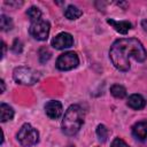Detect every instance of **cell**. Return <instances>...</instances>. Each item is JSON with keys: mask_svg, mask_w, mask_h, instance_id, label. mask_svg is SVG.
<instances>
[{"mask_svg": "<svg viewBox=\"0 0 147 147\" xmlns=\"http://www.w3.org/2000/svg\"><path fill=\"white\" fill-rule=\"evenodd\" d=\"M109 57L114 67L121 71L130 69V59L138 62H144L147 57V52L142 44L134 38H122L116 40L109 51Z\"/></svg>", "mask_w": 147, "mask_h": 147, "instance_id": "obj_1", "label": "cell"}, {"mask_svg": "<svg viewBox=\"0 0 147 147\" xmlns=\"http://www.w3.org/2000/svg\"><path fill=\"white\" fill-rule=\"evenodd\" d=\"M84 110L78 105H72L68 108L62 121V130L67 136L76 134L84 123Z\"/></svg>", "mask_w": 147, "mask_h": 147, "instance_id": "obj_2", "label": "cell"}, {"mask_svg": "<svg viewBox=\"0 0 147 147\" xmlns=\"http://www.w3.org/2000/svg\"><path fill=\"white\" fill-rule=\"evenodd\" d=\"M13 77L16 83L22 85H33L39 80V72L32 68L18 67L14 70Z\"/></svg>", "mask_w": 147, "mask_h": 147, "instance_id": "obj_3", "label": "cell"}, {"mask_svg": "<svg viewBox=\"0 0 147 147\" xmlns=\"http://www.w3.org/2000/svg\"><path fill=\"white\" fill-rule=\"evenodd\" d=\"M17 139L20 144L24 147H31L36 145L39 140V133L38 131L30 124H23L17 133Z\"/></svg>", "mask_w": 147, "mask_h": 147, "instance_id": "obj_4", "label": "cell"}, {"mask_svg": "<svg viewBox=\"0 0 147 147\" xmlns=\"http://www.w3.org/2000/svg\"><path fill=\"white\" fill-rule=\"evenodd\" d=\"M79 63V59L75 52H65L61 54L56 60V68L62 71L71 70Z\"/></svg>", "mask_w": 147, "mask_h": 147, "instance_id": "obj_5", "label": "cell"}, {"mask_svg": "<svg viewBox=\"0 0 147 147\" xmlns=\"http://www.w3.org/2000/svg\"><path fill=\"white\" fill-rule=\"evenodd\" d=\"M29 32L37 40H46L49 34V23L44 20L32 22L30 25Z\"/></svg>", "mask_w": 147, "mask_h": 147, "instance_id": "obj_6", "label": "cell"}, {"mask_svg": "<svg viewBox=\"0 0 147 147\" xmlns=\"http://www.w3.org/2000/svg\"><path fill=\"white\" fill-rule=\"evenodd\" d=\"M74 44V38L68 32H61L55 36L52 40V46L56 49H64L71 47Z\"/></svg>", "mask_w": 147, "mask_h": 147, "instance_id": "obj_7", "label": "cell"}, {"mask_svg": "<svg viewBox=\"0 0 147 147\" xmlns=\"http://www.w3.org/2000/svg\"><path fill=\"white\" fill-rule=\"evenodd\" d=\"M45 111H46V115L49 118L56 119L62 114V105L59 101H54V100L53 101H48L45 105Z\"/></svg>", "mask_w": 147, "mask_h": 147, "instance_id": "obj_8", "label": "cell"}, {"mask_svg": "<svg viewBox=\"0 0 147 147\" xmlns=\"http://www.w3.org/2000/svg\"><path fill=\"white\" fill-rule=\"evenodd\" d=\"M107 23L109 24V25H111L118 33H122V34H126L127 33V31L131 29V26H132V24L129 22V21H115V20H111V18H109V20H107Z\"/></svg>", "mask_w": 147, "mask_h": 147, "instance_id": "obj_9", "label": "cell"}, {"mask_svg": "<svg viewBox=\"0 0 147 147\" xmlns=\"http://www.w3.org/2000/svg\"><path fill=\"white\" fill-rule=\"evenodd\" d=\"M133 136L139 140H145L147 138V122H138L132 126Z\"/></svg>", "mask_w": 147, "mask_h": 147, "instance_id": "obj_10", "label": "cell"}, {"mask_svg": "<svg viewBox=\"0 0 147 147\" xmlns=\"http://www.w3.org/2000/svg\"><path fill=\"white\" fill-rule=\"evenodd\" d=\"M127 106L131 107L132 109L139 110V109H142L146 106V100L140 94H132L127 99Z\"/></svg>", "mask_w": 147, "mask_h": 147, "instance_id": "obj_11", "label": "cell"}, {"mask_svg": "<svg viewBox=\"0 0 147 147\" xmlns=\"http://www.w3.org/2000/svg\"><path fill=\"white\" fill-rule=\"evenodd\" d=\"M13 117H14L13 108L6 103H1L0 105V119H1V122L10 121Z\"/></svg>", "mask_w": 147, "mask_h": 147, "instance_id": "obj_12", "label": "cell"}, {"mask_svg": "<svg viewBox=\"0 0 147 147\" xmlns=\"http://www.w3.org/2000/svg\"><path fill=\"white\" fill-rule=\"evenodd\" d=\"M82 14H83L82 10L79 8H77L76 6H72V5L68 6L64 10V16L68 20H77L78 17L82 16Z\"/></svg>", "mask_w": 147, "mask_h": 147, "instance_id": "obj_13", "label": "cell"}, {"mask_svg": "<svg viewBox=\"0 0 147 147\" xmlns=\"http://www.w3.org/2000/svg\"><path fill=\"white\" fill-rule=\"evenodd\" d=\"M110 93L117 99H123L126 96V88L119 84H115L110 87Z\"/></svg>", "mask_w": 147, "mask_h": 147, "instance_id": "obj_14", "label": "cell"}, {"mask_svg": "<svg viewBox=\"0 0 147 147\" xmlns=\"http://www.w3.org/2000/svg\"><path fill=\"white\" fill-rule=\"evenodd\" d=\"M26 15L29 16V18L32 21V22H37L40 20L41 17V11L38 7H30L28 10H26Z\"/></svg>", "mask_w": 147, "mask_h": 147, "instance_id": "obj_15", "label": "cell"}, {"mask_svg": "<svg viewBox=\"0 0 147 147\" xmlns=\"http://www.w3.org/2000/svg\"><path fill=\"white\" fill-rule=\"evenodd\" d=\"M0 28L2 31H8L11 30L13 28V21L10 17L6 16V15H1L0 16Z\"/></svg>", "mask_w": 147, "mask_h": 147, "instance_id": "obj_16", "label": "cell"}, {"mask_svg": "<svg viewBox=\"0 0 147 147\" xmlns=\"http://www.w3.org/2000/svg\"><path fill=\"white\" fill-rule=\"evenodd\" d=\"M108 134H109V131H108V129L103 124L98 125V127H96V136H98L100 141L105 142L107 140V138H108Z\"/></svg>", "mask_w": 147, "mask_h": 147, "instance_id": "obj_17", "label": "cell"}, {"mask_svg": "<svg viewBox=\"0 0 147 147\" xmlns=\"http://www.w3.org/2000/svg\"><path fill=\"white\" fill-rule=\"evenodd\" d=\"M49 57H51V52L48 51V48L41 47V48L39 49V61H40L41 63H44V62L48 61Z\"/></svg>", "mask_w": 147, "mask_h": 147, "instance_id": "obj_18", "label": "cell"}, {"mask_svg": "<svg viewBox=\"0 0 147 147\" xmlns=\"http://www.w3.org/2000/svg\"><path fill=\"white\" fill-rule=\"evenodd\" d=\"M110 147H130L124 140H122V139H119V138H116V139H114V141L111 142V146Z\"/></svg>", "mask_w": 147, "mask_h": 147, "instance_id": "obj_19", "label": "cell"}, {"mask_svg": "<svg viewBox=\"0 0 147 147\" xmlns=\"http://www.w3.org/2000/svg\"><path fill=\"white\" fill-rule=\"evenodd\" d=\"M22 42H21V40H18V39H15L14 40V44H13V46H11V48H13V51L15 52V53H21L22 52Z\"/></svg>", "mask_w": 147, "mask_h": 147, "instance_id": "obj_20", "label": "cell"}, {"mask_svg": "<svg viewBox=\"0 0 147 147\" xmlns=\"http://www.w3.org/2000/svg\"><path fill=\"white\" fill-rule=\"evenodd\" d=\"M5 54H6V44L2 41V55H1V57H3Z\"/></svg>", "mask_w": 147, "mask_h": 147, "instance_id": "obj_21", "label": "cell"}, {"mask_svg": "<svg viewBox=\"0 0 147 147\" xmlns=\"http://www.w3.org/2000/svg\"><path fill=\"white\" fill-rule=\"evenodd\" d=\"M0 85H1V93H3L5 92V82L2 79L0 80Z\"/></svg>", "mask_w": 147, "mask_h": 147, "instance_id": "obj_22", "label": "cell"}]
</instances>
